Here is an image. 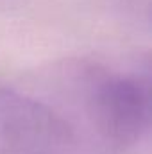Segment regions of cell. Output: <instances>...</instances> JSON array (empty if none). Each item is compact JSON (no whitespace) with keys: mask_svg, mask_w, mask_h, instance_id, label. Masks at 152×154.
Returning a JSON list of instances; mask_svg holds the SVG:
<instances>
[{"mask_svg":"<svg viewBox=\"0 0 152 154\" xmlns=\"http://www.w3.org/2000/svg\"><path fill=\"white\" fill-rule=\"evenodd\" d=\"M0 154H93L57 108L0 84Z\"/></svg>","mask_w":152,"mask_h":154,"instance_id":"cell-2","label":"cell"},{"mask_svg":"<svg viewBox=\"0 0 152 154\" xmlns=\"http://www.w3.org/2000/svg\"><path fill=\"white\" fill-rule=\"evenodd\" d=\"M79 108L88 125V143L97 152L123 154L141 142L150 125L149 72L116 74L95 63H74ZM93 149V147H91Z\"/></svg>","mask_w":152,"mask_h":154,"instance_id":"cell-1","label":"cell"},{"mask_svg":"<svg viewBox=\"0 0 152 154\" xmlns=\"http://www.w3.org/2000/svg\"><path fill=\"white\" fill-rule=\"evenodd\" d=\"M120 18L136 25H149L150 0H100Z\"/></svg>","mask_w":152,"mask_h":154,"instance_id":"cell-3","label":"cell"}]
</instances>
